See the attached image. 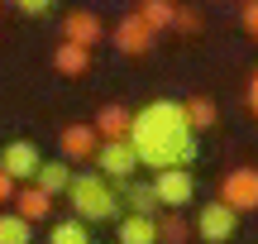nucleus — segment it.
Masks as SVG:
<instances>
[{
    "label": "nucleus",
    "instance_id": "nucleus-1",
    "mask_svg": "<svg viewBox=\"0 0 258 244\" xmlns=\"http://www.w3.org/2000/svg\"><path fill=\"white\" fill-rule=\"evenodd\" d=\"M139 163L153 172L163 168H191L196 158V130L186 120V101H148L134 110V130H129Z\"/></svg>",
    "mask_w": 258,
    "mask_h": 244
},
{
    "label": "nucleus",
    "instance_id": "nucleus-2",
    "mask_svg": "<svg viewBox=\"0 0 258 244\" xmlns=\"http://www.w3.org/2000/svg\"><path fill=\"white\" fill-rule=\"evenodd\" d=\"M67 197H72V211L82 220H91V225L96 220H120V182H110L101 168L96 172H77Z\"/></svg>",
    "mask_w": 258,
    "mask_h": 244
},
{
    "label": "nucleus",
    "instance_id": "nucleus-3",
    "mask_svg": "<svg viewBox=\"0 0 258 244\" xmlns=\"http://www.w3.org/2000/svg\"><path fill=\"white\" fill-rule=\"evenodd\" d=\"M234 230H239V211L230 206V201H206L201 211H196V235H201L206 244H225L234 239Z\"/></svg>",
    "mask_w": 258,
    "mask_h": 244
},
{
    "label": "nucleus",
    "instance_id": "nucleus-4",
    "mask_svg": "<svg viewBox=\"0 0 258 244\" xmlns=\"http://www.w3.org/2000/svg\"><path fill=\"white\" fill-rule=\"evenodd\" d=\"M96 168H101L110 182L129 187L134 168H144V163H139V153H134V144H129V139H105V144H101V153H96Z\"/></svg>",
    "mask_w": 258,
    "mask_h": 244
},
{
    "label": "nucleus",
    "instance_id": "nucleus-5",
    "mask_svg": "<svg viewBox=\"0 0 258 244\" xmlns=\"http://www.w3.org/2000/svg\"><path fill=\"white\" fill-rule=\"evenodd\" d=\"M153 38H158V29H153V24H148V19H144V15H139V10H134V15H124V19H120V24H115V29H110V43H115V48H120V53H124V57H144V53H148V48H153Z\"/></svg>",
    "mask_w": 258,
    "mask_h": 244
},
{
    "label": "nucleus",
    "instance_id": "nucleus-6",
    "mask_svg": "<svg viewBox=\"0 0 258 244\" xmlns=\"http://www.w3.org/2000/svg\"><path fill=\"white\" fill-rule=\"evenodd\" d=\"M153 192L167 211H182L196 201V177L186 168H163V172H153Z\"/></svg>",
    "mask_w": 258,
    "mask_h": 244
},
{
    "label": "nucleus",
    "instance_id": "nucleus-7",
    "mask_svg": "<svg viewBox=\"0 0 258 244\" xmlns=\"http://www.w3.org/2000/svg\"><path fill=\"white\" fill-rule=\"evenodd\" d=\"M220 201H230L234 211H258V168H230L220 177Z\"/></svg>",
    "mask_w": 258,
    "mask_h": 244
},
{
    "label": "nucleus",
    "instance_id": "nucleus-8",
    "mask_svg": "<svg viewBox=\"0 0 258 244\" xmlns=\"http://www.w3.org/2000/svg\"><path fill=\"white\" fill-rule=\"evenodd\" d=\"M101 130L96 125H67L62 134H57V149H62L67 163H91L96 153H101Z\"/></svg>",
    "mask_w": 258,
    "mask_h": 244
},
{
    "label": "nucleus",
    "instance_id": "nucleus-9",
    "mask_svg": "<svg viewBox=\"0 0 258 244\" xmlns=\"http://www.w3.org/2000/svg\"><path fill=\"white\" fill-rule=\"evenodd\" d=\"M0 168H5L15 182H34L38 168H43V158H38V149H34L29 139H15V144L0 149Z\"/></svg>",
    "mask_w": 258,
    "mask_h": 244
},
{
    "label": "nucleus",
    "instance_id": "nucleus-10",
    "mask_svg": "<svg viewBox=\"0 0 258 244\" xmlns=\"http://www.w3.org/2000/svg\"><path fill=\"white\" fill-rule=\"evenodd\" d=\"M115 239L120 244H163V220L144 216V211H129L115 220Z\"/></svg>",
    "mask_w": 258,
    "mask_h": 244
},
{
    "label": "nucleus",
    "instance_id": "nucleus-11",
    "mask_svg": "<svg viewBox=\"0 0 258 244\" xmlns=\"http://www.w3.org/2000/svg\"><path fill=\"white\" fill-rule=\"evenodd\" d=\"M62 34L72 38V43H82V48H96L105 38V24H101L96 10H72V15L62 19Z\"/></svg>",
    "mask_w": 258,
    "mask_h": 244
},
{
    "label": "nucleus",
    "instance_id": "nucleus-12",
    "mask_svg": "<svg viewBox=\"0 0 258 244\" xmlns=\"http://www.w3.org/2000/svg\"><path fill=\"white\" fill-rule=\"evenodd\" d=\"M15 211L24 220H48V216H53V197H48L38 182H24V187L15 192Z\"/></svg>",
    "mask_w": 258,
    "mask_h": 244
},
{
    "label": "nucleus",
    "instance_id": "nucleus-13",
    "mask_svg": "<svg viewBox=\"0 0 258 244\" xmlns=\"http://www.w3.org/2000/svg\"><path fill=\"white\" fill-rule=\"evenodd\" d=\"M96 130H101V139H129V130H134V115H129V105H120V101L101 105V115H96Z\"/></svg>",
    "mask_w": 258,
    "mask_h": 244
},
{
    "label": "nucleus",
    "instance_id": "nucleus-14",
    "mask_svg": "<svg viewBox=\"0 0 258 244\" xmlns=\"http://www.w3.org/2000/svg\"><path fill=\"white\" fill-rule=\"evenodd\" d=\"M53 67L62 77H82L86 67H91V48H82V43H72V38H62V43L53 48Z\"/></svg>",
    "mask_w": 258,
    "mask_h": 244
},
{
    "label": "nucleus",
    "instance_id": "nucleus-15",
    "mask_svg": "<svg viewBox=\"0 0 258 244\" xmlns=\"http://www.w3.org/2000/svg\"><path fill=\"white\" fill-rule=\"evenodd\" d=\"M72 177H77V172L67 168V158H53V163H43V168H38L34 182L48 192V197H62V192H72Z\"/></svg>",
    "mask_w": 258,
    "mask_h": 244
},
{
    "label": "nucleus",
    "instance_id": "nucleus-16",
    "mask_svg": "<svg viewBox=\"0 0 258 244\" xmlns=\"http://www.w3.org/2000/svg\"><path fill=\"white\" fill-rule=\"evenodd\" d=\"M34 239V220H24L19 211H5L0 216V244H29Z\"/></svg>",
    "mask_w": 258,
    "mask_h": 244
},
{
    "label": "nucleus",
    "instance_id": "nucleus-17",
    "mask_svg": "<svg viewBox=\"0 0 258 244\" xmlns=\"http://www.w3.org/2000/svg\"><path fill=\"white\" fill-rule=\"evenodd\" d=\"M139 15H144L148 24L158 29V34L177 24V5H172V0H139Z\"/></svg>",
    "mask_w": 258,
    "mask_h": 244
},
{
    "label": "nucleus",
    "instance_id": "nucleus-18",
    "mask_svg": "<svg viewBox=\"0 0 258 244\" xmlns=\"http://www.w3.org/2000/svg\"><path fill=\"white\" fill-rule=\"evenodd\" d=\"M186 120H191V130L201 134V130H211V125L220 120V110H215L211 96H191V101H186Z\"/></svg>",
    "mask_w": 258,
    "mask_h": 244
},
{
    "label": "nucleus",
    "instance_id": "nucleus-19",
    "mask_svg": "<svg viewBox=\"0 0 258 244\" xmlns=\"http://www.w3.org/2000/svg\"><path fill=\"white\" fill-rule=\"evenodd\" d=\"M48 244H91V230H86V220H57L53 235H48Z\"/></svg>",
    "mask_w": 258,
    "mask_h": 244
},
{
    "label": "nucleus",
    "instance_id": "nucleus-20",
    "mask_svg": "<svg viewBox=\"0 0 258 244\" xmlns=\"http://www.w3.org/2000/svg\"><path fill=\"white\" fill-rule=\"evenodd\" d=\"M163 206L153 192V182H129V211H144V216H153V211Z\"/></svg>",
    "mask_w": 258,
    "mask_h": 244
},
{
    "label": "nucleus",
    "instance_id": "nucleus-21",
    "mask_svg": "<svg viewBox=\"0 0 258 244\" xmlns=\"http://www.w3.org/2000/svg\"><path fill=\"white\" fill-rule=\"evenodd\" d=\"M191 230H196V225H186V220L167 216V220H163V244H186V239H191Z\"/></svg>",
    "mask_w": 258,
    "mask_h": 244
},
{
    "label": "nucleus",
    "instance_id": "nucleus-22",
    "mask_svg": "<svg viewBox=\"0 0 258 244\" xmlns=\"http://www.w3.org/2000/svg\"><path fill=\"white\" fill-rule=\"evenodd\" d=\"M239 29L249 38H258V0H244V5H239Z\"/></svg>",
    "mask_w": 258,
    "mask_h": 244
},
{
    "label": "nucleus",
    "instance_id": "nucleus-23",
    "mask_svg": "<svg viewBox=\"0 0 258 244\" xmlns=\"http://www.w3.org/2000/svg\"><path fill=\"white\" fill-rule=\"evenodd\" d=\"M177 34H196V29H201V15H196V10H186V5H177Z\"/></svg>",
    "mask_w": 258,
    "mask_h": 244
},
{
    "label": "nucleus",
    "instance_id": "nucleus-24",
    "mask_svg": "<svg viewBox=\"0 0 258 244\" xmlns=\"http://www.w3.org/2000/svg\"><path fill=\"white\" fill-rule=\"evenodd\" d=\"M10 5H15L19 15H43V10H53V0H10Z\"/></svg>",
    "mask_w": 258,
    "mask_h": 244
},
{
    "label": "nucleus",
    "instance_id": "nucleus-25",
    "mask_svg": "<svg viewBox=\"0 0 258 244\" xmlns=\"http://www.w3.org/2000/svg\"><path fill=\"white\" fill-rule=\"evenodd\" d=\"M15 192H19V182L10 177L5 168H0V201H15Z\"/></svg>",
    "mask_w": 258,
    "mask_h": 244
},
{
    "label": "nucleus",
    "instance_id": "nucleus-26",
    "mask_svg": "<svg viewBox=\"0 0 258 244\" xmlns=\"http://www.w3.org/2000/svg\"><path fill=\"white\" fill-rule=\"evenodd\" d=\"M249 110L258 115V72H253V82H249Z\"/></svg>",
    "mask_w": 258,
    "mask_h": 244
},
{
    "label": "nucleus",
    "instance_id": "nucleus-27",
    "mask_svg": "<svg viewBox=\"0 0 258 244\" xmlns=\"http://www.w3.org/2000/svg\"><path fill=\"white\" fill-rule=\"evenodd\" d=\"M0 10H5V0H0Z\"/></svg>",
    "mask_w": 258,
    "mask_h": 244
}]
</instances>
